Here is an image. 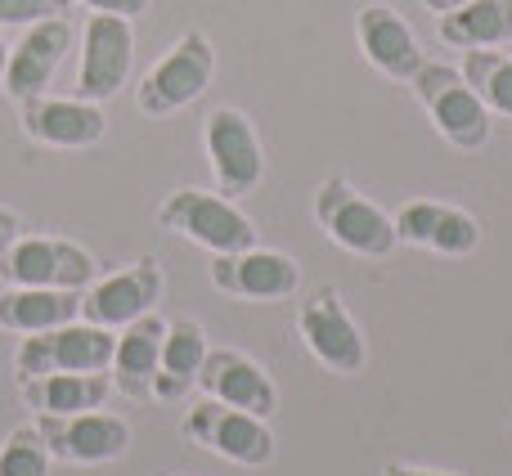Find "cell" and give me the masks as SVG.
<instances>
[{
  "mask_svg": "<svg viewBox=\"0 0 512 476\" xmlns=\"http://www.w3.org/2000/svg\"><path fill=\"white\" fill-rule=\"evenodd\" d=\"M382 476H459V472H441V468H414V463H391Z\"/></svg>",
  "mask_w": 512,
  "mask_h": 476,
  "instance_id": "f1b7e54d",
  "label": "cell"
},
{
  "mask_svg": "<svg viewBox=\"0 0 512 476\" xmlns=\"http://www.w3.org/2000/svg\"><path fill=\"white\" fill-rule=\"evenodd\" d=\"M162 337H167V319L162 315H140L135 324L122 328L113 346V387H122L126 396H149L153 391V373H158V355H162Z\"/></svg>",
  "mask_w": 512,
  "mask_h": 476,
  "instance_id": "d6986e66",
  "label": "cell"
},
{
  "mask_svg": "<svg viewBox=\"0 0 512 476\" xmlns=\"http://www.w3.org/2000/svg\"><path fill=\"white\" fill-rule=\"evenodd\" d=\"M207 360V333L194 319H171L167 337H162L158 373H153V391L158 400H180L189 387H198V369Z\"/></svg>",
  "mask_w": 512,
  "mask_h": 476,
  "instance_id": "ffe728a7",
  "label": "cell"
},
{
  "mask_svg": "<svg viewBox=\"0 0 512 476\" xmlns=\"http://www.w3.org/2000/svg\"><path fill=\"white\" fill-rule=\"evenodd\" d=\"M18 122L36 144H50V149H90L108 131L104 104H90L81 95H32L18 104Z\"/></svg>",
  "mask_w": 512,
  "mask_h": 476,
  "instance_id": "5bb4252c",
  "label": "cell"
},
{
  "mask_svg": "<svg viewBox=\"0 0 512 476\" xmlns=\"http://www.w3.org/2000/svg\"><path fill=\"white\" fill-rule=\"evenodd\" d=\"M315 221L342 252L364 256V261H382L400 247L396 221L346 180H324L315 189Z\"/></svg>",
  "mask_w": 512,
  "mask_h": 476,
  "instance_id": "7a4b0ae2",
  "label": "cell"
},
{
  "mask_svg": "<svg viewBox=\"0 0 512 476\" xmlns=\"http://www.w3.org/2000/svg\"><path fill=\"white\" fill-rule=\"evenodd\" d=\"M68 50H72L68 18H45V23H36V27H23L18 45H9L5 77H0L5 95L14 99V104H23V99H32V95H45V86H50L54 72H59V63L68 59Z\"/></svg>",
  "mask_w": 512,
  "mask_h": 476,
  "instance_id": "4fadbf2b",
  "label": "cell"
},
{
  "mask_svg": "<svg viewBox=\"0 0 512 476\" xmlns=\"http://www.w3.org/2000/svg\"><path fill=\"white\" fill-rule=\"evenodd\" d=\"M113 396V373H41L23 378V400L36 414H86Z\"/></svg>",
  "mask_w": 512,
  "mask_h": 476,
  "instance_id": "7402d4cb",
  "label": "cell"
},
{
  "mask_svg": "<svg viewBox=\"0 0 512 476\" xmlns=\"http://www.w3.org/2000/svg\"><path fill=\"white\" fill-rule=\"evenodd\" d=\"M355 41H360L364 59L391 81H409L427 63L414 27L391 5H364L360 14H355Z\"/></svg>",
  "mask_w": 512,
  "mask_h": 476,
  "instance_id": "ac0fdd59",
  "label": "cell"
},
{
  "mask_svg": "<svg viewBox=\"0 0 512 476\" xmlns=\"http://www.w3.org/2000/svg\"><path fill=\"white\" fill-rule=\"evenodd\" d=\"M432 14H454V9H463V5H472V0H423Z\"/></svg>",
  "mask_w": 512,
  "mask_h": 476,
  "instance_id": "f546056e",
  "label": "cell"
},
{
  "mask_svg": "<svg viewBox=\"0 0 512 476\" xmlns=\"http://www.w3.org/2000/svg\"><path fill=\"white\" fill-rule=\"evenodd\" d=\"M185 436L198 441L203 450L221 454V459L239 463V468H265L274 463V432L265 418L248 409L221 405V400H203L185 414Z\"/></svg>",
  "mask_w": 512,
  "mask_h": 476,
  "instance_id": "30bf717a",
  "label": "cell"
},
{
  "mask_svg": "<svg viewBox=\"0 0 512 476\" xmlns=\"http://www.w3.org/2000/svg\"><path fill=\"white\" fill-rule=\"evenodd\" d=\"M113 346H117L113 328L72 319V324H59L50 333H27L14 355V369L18 382L41 378V373H108Z\"/></svg>",
  "mask_w": 512,
  "mask_h": 476,
  "instance_id": "5b68a950",
  "label": "cell"
},
{
  "mask_svg": "<svg viewBox=\"0 0 512 476\" xmlns=\"http://www.w3.org/2000/svg\"><path fill=\"white\" fill-rule=\"evenodd\" d=\"M162 301V270L153 256H140L126 270L104 274L81 288V319L99 328H126Z\"/></svg>",
  "mask_w": 512,
  "mask_h": 476,
  "instance_id": "7c38bea8",
  "label": "cell"
},
{
  "mask_svg": "<svg viewBox=\"0 0 512 476\" xmlns=\"http://www.w3.org/2000/svg\"><path fill=\"white\" fill-rule=\"evenodd\" d=\"M198 387L207 391V400L248 409L256 418H270L279 409V387L270 382V373L243 351H207L203 369H198Z\"/></svg>",
  "mask_w": 512,
  "mask_h": 476,
  "instance_id": "2e32d148",
  "label": "cell"
},
{
  "mask_svg": "<svg viewBox=\"0 0 512 476\" xmlns=\"http://www.w3.org/2000/svg\"><path fill=\"white\" fill-rule=\"evenodd\" d=\"M18 243V212H9V207H0V261L9 256V247Z\"/></svg>",
  "mask_w": 512,
  "mask_h": 476,
  "instance_id": "83f0119b",
  "label": "cell"
},
{
  "mask_svg": "<svg viewBox=\"0 0 512 476\" xmlns=\"http://www.w3.org/2000/svg\"><path fill=\"white\" fill-rule=\"evenodd\" d=\"M463 77L477 90V99L499 117H512V54L499 50H468L463 54Z\"/></svg>",
  "mask_w": 512,
  "mask_h": 476,
  "instance_id": "cb8c5ba5",
  "label": "cell"
},
{
  "mask_svg": "<svg viewBox=\"0 0 512 476\" xmlns=\"http://www.w3.org/2000/svg\"><path fill=\"white\" fill-rule=\"evenodd\" d=\"M436 32L454 50H495L512 41V0H472L454 14H441Z\"/></svg>",
  "mask_w": 512,
  "mask_h": 476,
  "instance_id": "603a6c76",
  "label": "cell"
},
{
  "mask_svg": "<svg viewBox=\"0 0 512 476\" xmlns=\"http://www.w3.org/2000/svg\"><path fill=\"white\" fill-rule=\"evenodd\" d=\"M77 0H0V27H36L45 18H68Z\"/></svg>",
  "mask_w": 512,
  "mask_h": 476,
  "instance_id": "484cf974",
  "label": "cell"
},
{
  "mask_svg": "<svg viewBox=\"0 0 512 476\" xmlns=\"http://www.w3.org/2000/svg\"><path fill=\"white\" fill-rule=\"evenodd\" d=\"M135 63V32L131 18L117 14H90L81 32V63H77V95L90 104H108L122 95Z\"/></svg>",
  "mask_w": 512,
  "mask_h": 476,
  "instance_id": "8fae6325",
  "label": "cell"
},
{
  "mask_svg": "<svg viewBox=\"0 0 512 476\" xmlns=\"http://www.w3.org/2000/svg\"><path fill=\"white\" fill-rule=\"evenodd\" d=\"M81 319V292L72 288H9L0 292V328L9 333H50Z\"/></svg>",
  "mask_w": 512,
  "mask_h": 476,
  "instance_id": "44dd1931",
  "label": "cell"
},
{
  "mask_svg": "<svg viewBox=\"0 0 512 476\" xmlns=\"http://www.w3.org/2000/svg\"><path fill=\"white\" fill-rule=\"evenodd\" d=\"M50 450H45L41 432L32 427H18L5 436L0 445V476H50Z\"/></svg>",
  "mask_w": 512,
  "mask_h": 476,
  "instance_id": "d4e9b609",
  "label": "cell"
},
{
  "mask_svg": "<svg viewBox=\"0 0 512 476\" xmlns=\"http://www.w3.org/2000/svg\"><path fill=\"white\" fill-rule=\"evenodd\" d=\"M203 149H207V162H212L216 189L225 198L252 194L265 180L261 135H256L248 113H239V108H212L203 117Z\"/></svg>",
  "mask_w": 512,
  "mask_h": 476,
  "instance_id": "52a82bcc",
  "label": "cell"
},
{
  "mask_svg": "<svg viewBox=\"0 0 512 476\" xmlns=\"http://www.w3.org/2000/svg\"><path fill=\"white\" fill-rule=\"evenodd\" d=\"M216 77V50L203 32H185L158 63L149 68V77L135 86V104L144 117H171L180 108H189L198 95H207Z\"/></svg>",
  "mask_w": 512,
  "mask_h": 476,
  "instance_id": "3957f363",
  "label": "cell"
},
{
  "mask_svg": "<svg viewBox=\"0 0 512 476\" xmlns=\"http://www.w3.org/2000/svg\"><path fill=\"white\" fill-rule=\"evenodd\" d=\"M90 14H117V18H140L149 14V0H77Z\"/></svg>",
  "mask_w": 512,
  "mask_h": 476,
  "instance_id": "4316f807",
  "label": "cell"
},
{
  "mask_svg": "<svg viewBox=\"0 0 512 476\" xmlns=\"http://www.w3.org/2000/svg\"><path fill=\"white\" fill-rule=\"evenodd\" d=\"M297 333L306 342V351L324 364L337 378H355L369 364V346H364L360 324L351 319V310L342 306V292L319 283L301 297L297 306Z\"/></svg>",
  "mask_w": 512,
  "mask_h": 476,
  "instance_id": "277c9868",
  "label": "cell"
},
{
  "mask_svg": "<svg viewBox=\"0 0 512 476\" xmlns=\"http://www.w3.org/2000/svg\"><path fill=\"white\" fill-rule=\"evenodd\" d=\"M0 274H5L9 288H90L99 274L95 256L81 243H68V238H45L32 234L9 247V256L0 261Z\"/></svg>",
  "mask_w": 512,
  "mask_h": 476,
  "instance_id": "9c48e42d",
  "label": "cell"
},
{
  "mask_svg": "<svg viewBox=\"0 0 512 476\" xmlns=\"http://www.w3.org/2000/svg\"><path fill=\"white\" fill-rule=\"evenodd\" d=\"M396 238L409 247H432L441 256H468L477 252L481 243V225L472 212L450 203H432V198H418V203H405L396 216Z\"/></svg>",
  "mask_w": 512,
  "mask_h": 476,
  "instance_id": "e0dca14e",
  "label": "cell"
},
{
  "mask_svg": "<svg viewBox=\"0 0 512 476\" xmlns=\"http://www.w3.org/2000/svg\"><path fill=\"white\" fill-rule=\"evenodd\" d=\"M212 283L225 297H239V301H288L301 288V270L283 252L248 247V252L212 256Z\"/></svg>",
  "mask_w": 512,
  "mask_h": 476,
  "instance_id": "9a60e30c",
  "label": "cell"
},
{
  "mask_svg": "<svg viewBox=\"0 0 512 476\" xmlns=\"http://www.w3.org/2000/svg\"><path fill=\"white\" fill-rule=\"evenodd\" d=\"M158 221L171 234L189 238V243L207 247L212 256L248 252L256 247V225L248 212H239L234 198H225L221 189H176L167 203L158 207Z\"/></svg>",
  "mask_w": 512,
  "mask_h": 476,
  "instance_id": "6da1fadb",
  "label": "cell"
},
{
  "mask_svg": "<svg viewBox=\"0 0 512 476\" xmlns=\"http://www.w3.org/2000/svg\"><path fill=\"white\" fill-rule=\"evenodd\" d=\"M5 59H9V45H5V27H0V77H5Z\"/></svg>",
  "mask_w": 512,
  "mask_h": 476,
  "instance_id": "4dcf8cb0",
  "label": "cell"
},
{
  "mask_svg": "<svg viewBox=\"0 0 512 476\" xmlns=\"http://www.w3.org/2000/svg\"><path fill=\"white\" fill-rule=\"evenodd\" d=\"M414 95L423 99L427 117L436 122V131L454 144V149H481L490 140V108L477 99V90L468 86L459 68L450 63H423L409 77Z\"/></svg>",
  "mask_w": 512,
  "mask_h": 476,
  "instance_id": "8992f818",
  "label": "cell"
},
{
  "mask_svg": "<svg viewBox=\"0 0 512 476\" xmlns=\"http://www.w3.org/2000/svg\"><path fill=\"white\" fill-rule=\"evenodd\" d=\"M36 432H41L50 459L77 463V468H99V463H113L131 450L126 418L104 414V409H86V414H36Z\"/></svg>",
  "mask_w": 512,
  "mask_h": 476,
  "instance_id": "ba28073f",
  "label": "cell"
}]
</instances>
